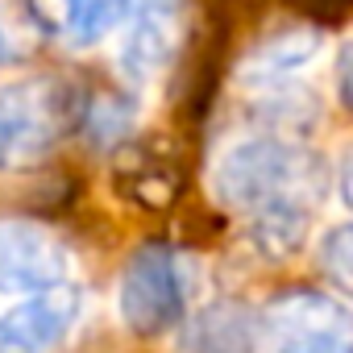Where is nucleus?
Here are the masks:
<instances>
[{"label":"nucleus","instance_id":"1","mask_svg":"<svg viewBox=\"0 0 353 353\" xmlns=\"http://www.w3.org/2000/svg\"><path fill=\"white\" fill-rule=\"evenodd\" d=\"M212 188L225 208L250 216L258 250L283 258L299 250L307 233L320 192V162L295 141L245 137L221 154Z\"/></svg>","mask_w":353,"mask_h":353},{"label":"nucleus","instance_id":"2","mask_svg":"<svg viewBox=\"0 0 353 353\" xmlns=\"http://www.w3.org/2000/svg\"><path fill=\"white\" fill-rule=\"evenodd\" d=\"M192 299V270L170 245H141L121 274L117 307L129 332L162 336L183 320Z\"/></svg>","mask_w":353,"mask_h":353},{"label":"nucleus","instance_id":"3","mask_svg":"<svg viewBox=\"0 0 353 353\" xmlns=\"http://www.w3.org/2000/svg\"><path fill=\"white\" fill-rule=\"evenodd\" d=\"M67 92L54 79H17L0 88V174L38 162L67 129Z\"/></svg>","mask_w":353,"mask_h":353},{"label":"nucleus","instance_id":"4","mask_svg":"<svg viewBox=\"0 0 353 353\" xmlns=\"http://www.w3.org/2000/svg\"><path fill=\"white\" fill-rule=\"evenodd\" d=\"M274 353H353V312L324 291H287L266 307Z\"/></svg>","mask_w":353,"mask_h":353},{"label":"nucleus","instance_id":"5","mask_svg":"<svg viewBox=\"0 0 353 353\" xmlns=\"http://www.w3.org/2000/svg\"><path fill=\"white\" fill-rule=\"evenodd\" d=\"M75 270L63 237L34 221H0V295H38L50 287H67Z\"/></svg>","mask_w":353,"mask_h":353},{"label":"nucleus","instance_id":"6","mask_svg":"<svg viewBox=\"0 0 353 353\" xmlns=\"http://www.w3.org/2000/svg\"><path fill=\"white\" fill-rule=\"evenodd\" d=\"M179 46H183V0H137L125 13L117 67L133 88H150L166 75Z\"/></svg>","mask_w":353,"mask_h":353},{"label":"nucleus","instance_id":"7","mask_svg":"<svg viewBox=\"0 0 353 353\" xmlns=\"http://www.w3.org/2000/svg\"><path fill=\"white\" fill-rule=\"evenodd\" d=\"M79 320V291L50 287L0 312V353H54Z\"/></svg>","mask_w":353,"mask_h":353},{"label":"nucleus","instance_id":"8","mask_svg":"<svg viewBox=\"0 0 353 353\" xmlns=\"http://www.w3.org/2000/svg\"><path fill=\"white\" fill-rule=\"evenodd\" d=\"M316 50H320V30H307V26H299V30H283V34L266 38V42L245 59L241 79L254 83V88H266V92H270V88L283 83V75H291V71H299L303 63H312Z\"/></svg>","mask_w":353,"mask_h":353},{"label":"nucleus","instance_id":"9","mask_svg":"<svg viewBox=\"0 0 353 353\" xmlns=\"http://www.w3.org/2000/svg\"><path fill=\"white\" fill-rule=\"evenodd\" d=\"M254 320L233 299L204 307L183 336V353H254Z\"/></svg>","mask_w":353,"mask_h":353},{"label":"nucleus","instance_id":"10","mask_svg":"<svg viewBox=\"0 0 353 353\" xmlns=\"http://www.w3.org/2000/svg\"><path fill=\"white\" fill-rule=\"evenodd\" d=\"M320 266L336 291L353 299V225H336L320 245Z\"/></svg>","mask_w":353,"mask_h":353},{"label":"nucleus","instance_id":"11","mask_svg":"<svg viewBox=\"0 0 353 353\" xmlns=\"http://www.w3.org/2000/svg\"><path fill=\"white\" fill-rule=\"evenodd\" d=\"M30 9H34V17L42 21V30H50V34H71L75 21H79L83 0H30Z\"/></svg>","mask_w":353,"mask_h":353},{"label":"nucleus","instance_id":"12","mask_svg":"<svg viewBox=\"0 0 353 353\" xmlns=\"http://www.w3.org/2000/svg\"><path fill=\"white\" fill-rule=\"evenodd\" d=\"M17 54H21V42H17V34L9 30L5 13H0V67H5V63H13Z\"/></svg>","mask_w":353,"mask_h":353},{"label":"nucleus","instance_id":"13","mask_svg":"<svg viewBox=\"0 0 353 353\" xmlns=\"http://www.w3.org/2000/svg\"><path fill=\"white\" fill-rule=\"evenodd\" d=\"M299 5L312 9V13H320V17H341V13L353 9V0H299Z\"/></svg>","mask_w":353,"mask_h":353},{"label":"nucleus","instance_id":"14","mask_svg":"<svg viewBox=\"0 0 353 353\" xmlns=\"http://www.w3.org/2000/svg\"><path fill=\"white\" fill-rule=\"evenodd\" d=\"M341 100L353 108V46H349L345 59H341Z\"/></svg>","mask_w":353,"mask_h":353},{"label":"nucleus","instance_id":"15","mask_svg":"<svg viewBox=\"0 0 353 353\" xmlns=\"http://www.w3.org/2000/svg\"><path fill=\"white\" fill-rule=\"evenodd\" d=\"M341 200H345V208H353V154H349V162L341 170Z\"/></svg>","mask_w":353,"mask_h":353}]
</instances>
